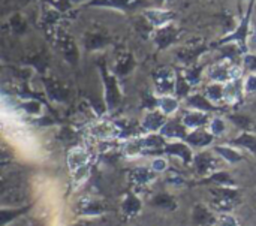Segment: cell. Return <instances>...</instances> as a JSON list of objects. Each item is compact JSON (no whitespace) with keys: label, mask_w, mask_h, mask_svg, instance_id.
I'll list each match as a JSON object with an SVG mask.
<instances>
[{"label":"cell","mask_w":256,"mask_h":226,"mask_svg":"<svg viewBox=\"0 0 256 226\" xmlns=\"http://www.w3.org/2000/svg\"><path fill=\"white\" fill-rule=\"evenodd\" d=\"M154 82H156V88L160 94H171L172 90L176 88L177 80L172 74V70L170 69H164L159 70L154 76Z\"/></svg>","instance_id":"cell-1"},{"label":"cell","mask_w":256,"mask_h":226,"mask_svg":"<svg viewBox=\"0 0 256 226\" xmlns=\"http://www.w3.org/2000/svg\"><path fill=\"white\" fill-rule=\"evenodd\" d=\"M87 162H88V153L82 147H75L69 152L68 164L70 171L74 172L82 171L84 168H87Z\"/></svg>","instance_id":"cell-2"},{"label":"cell","mask_w":256,"mask_h":226,"mask_svg":"<svg viewBox=\"0 0 256 226\" xmlns=\"http://www.w3.org/2000/svg\"><path fill=\"white\" fill-rule=\"evenodd\" d=\"M165 124H166V120L162 111H152L142 120V128L147 132H160V129Z\"/></svg>","instance_id":"cell-3"},{"label":"cell","mask_w":256,"mask_h":226,"mask_svg":"<svg viewBox=\"0 0 256 226\" xmlns=\"http://www.w3.org/2000/svg\"><path fill=\"white\" fill-rule=\"evenodd\" d=\"M243 88H244V84H242L240 78H236V80H231L228 82H224L225 102L226 104H234V102L240 100Z\"/></svg>","instance_id":"cell-4"},{"label":"cell","mask_w":256,"mask_h":226,"mask_svg":"<svg viewBox=\"0 0 256 226\" xmlns=\"http://www.w3.org/2000/svg\"><path fill=\"white\" fill-rule=\"evenodd\" d=\"M186 130L188 128L183 124V122H166V124L160 129V135L176 140H186L188 136Z\"/></svg>","instance_id":"cell-5"},{"label":"cell","mask_w":256,"mask_h":226,"mask_svg":"<svg viewBox=\"0 0 256 226\" xmlns=\"http://www.w3.org/2000/svg\"><path fill=\"white\" fill-rule=\"evenodd\" d=\"M218 160L208 154V153H202V154H198L195 158V168L198 171V174L201 176H207L208 172H214V170L218 171Z\"/></svg>","instance_id":"cell-6"},{"label":"cell","mask_w":256,"mask_h":226,"mask_svg":"<svg viewBox=\"0 0 256 226\" xmlns=\"http://www.w3.org/2000/svg\"><path fill=\"white\" fill-rule=\"evenodd\" d=\"M165 153L172 154V156H178L184 164H190V162L194 160L192 150H190V147H189L188 144H184V142H172V144L166 146Z\"/></svg>","instance_id":"cell-7"},{"label":"cell","mask_w":256,"mask_h":226,"mask_svg":"<svg viewBox=\"0 0 256 226\" xmlns=\"http://www.w3.org/2000/svg\"><path fill=\"white\" fill-rule=\"evenodd\" d=\"M183 124L188 128V129H201L202 126H206L207 123V114L204 111H198V110H192L190 112H188L184 117H183Z\"/></svg>","instance_id":"cell-8"},{"label":"cell","mask_w":256,"mask_h":226,"mask_svg":"<svg viewBox=\"0 0 256 226\" xmlns=\"http://www.w3.org/2000/svg\"><path fill=\"white\" fill-rule=\"evenodd\" d=\"M214 135L212 132H206L202 129H196L194 130L192 134H189L186 136V142L189 146H194V147H206L208 144H212Z\"/></svg>","instance_id":"cell-9"},{"label":"cell","mask_w":256,"mask_h":226,"mask_svg":"<svg viewBox=\"0 0 256 226\" xmlns=\"http://www.w3.org/2000/svg\"><path fill=\"white\" fill-rule=\"evenodd\" d=\"M146 16L147 20L154 26V27H165L170 21H171V14L170 10H159V9H148L146 10Z\"/></svg>","instance_id":"cell-10"},{"label":"cell","mask_w":256,"mask_h":226,"mask_svg":"<svg viewBox=\"0 0 256 226\" xmlns=\"http://www.w3.org/2000/svg\"><path fill=\"white\" fill-rule=\"evenodd\" d=\"M156 104L159 106V111H162L165 116H172L178 110V99L172 94H160L156 99Z\"/></svg>","instance_id":"cell-11"},{"label":"cell","mask_w":256,"mask_h":226,"mask_svg":"<svg viewBox=\"0 0 256 226\" xmlns=\"http://www.w3.org/2000/svg\"><path fill=\"white\" fill-rule=\"evenodd\" d=\"M158 172L153 171V168H136L130 172V180L138 184V186H144V184H148L154 177H156Z\"/></svg>","instance_id":"cell-12"},{"label":"cell","mask_w":256,"mask_h":226,"mask_svg":"<svg viewBox=\"0 0 256 226\" xmlns=\"http://www.w3.org/2000/svg\"><path fill=\"white\" fill-rule=\"evenodd\" d=\"M206 98L212 104H220L225 102V92H224V82L213 81L206 87Z\"/></svg>","instance_id":"cell-13"},{"label":"cell","mask_w":256,"mask_h":226,"mask_svg":"<svg viewBox=\"0 0 256 226\" xmlns=\"http://www.w3.org/2000/svg\"><path fill=\"white\" fill-rule=\"evenodd\" d=\"M214 152L222 158L225 159L228 164H238L240 160H243V156L240 152H237L236 148L232 147H228V146H220V147H216Z\"/></svg>","instance_id":"cell-14"},{"label":"cell","mask_w":256,"mask_h":226,"mask_svg":"<svg viewBox=\"0 0 256 226\" xmlns=\"http://www.w3.org/2000/svg\"><path fill=\"white\" fill-rule=\"evenodd\" d=\"M140 212H141V201H140L135 195L129 194V195L124 198V201H123V213H124L128 218H134V216H136Z\"/></svg>","instance_id":"cell-15"},{"label":"cell","mask_w":256,"mask_h":226,"mask_svg":"<svg viewBox=\"0 0 256 226\" xmlns=\"http://www.w3.org/2000/svg\"><path fill=\"white\" fill-rule=\"evenodd\" d=\"M114 132H116V126L112 123H108V122H99L92 128V134L98 138H102V140L111 138L114 135Z\"/></svg>","instance_id":"cell-16"},{"label":"cell","mask_w":256,"mask_h":226,"mask_svg":"<svg viewBox=\"0 0 256 226\" xmlns=\"http://www.w3.org/2000/svg\"><path fill=\"white\" fill-rule=\"evenodd\" d=\"M78 206H80V214H84V216H96L104 212L102 204L92 201V200H84Z\"/></svg>","instance_id":"cell-17"},{"label":"cell","mask_w":256,"mask_h":226,"mask_svg":"<svg viewBox=\"0 0 256 226\" xmlns=\"http://www.w3.org/2000/svg\"><path fill=\"white\" fill-rule=\"evenodd\" d=\"M194 220L198 225H208L210 224L212 226L216 222V219L212 216V213L206 207H202V206H196L195 207V210H194Z\"/></svg>","instance_id":"cell-18"},{"label":"cell","mask_w":256,"mask_h":226,"mask_svg":"<svg viewBox=\"0 0 256 226\" xmlns=\"http://www.w3.org/2000/svg\"><path fill=\"white\" fill-rule=\"evenodd\" d=\"M188 102H189V105L192 106V110H198V111H204V112L213 110L212 102H210L206 96H201V94H194V96H190Z\"/></svg>","instance_id":"cell-19"},{"label":"cell","mask_w":256,"mask_h":226,"mask_svg":"<svg viewBox=\"0 0 256 226\" xmlns=\"http://www.w3.org/2000/svg\"><path fill=\"white\" fill-rule=\"evenodd\" d=\"M208 182H210V183H218V184H220V186H224V188H231V186H234V182L231 180V177H230L226 172H224V171L214 172V174L208 178Z\"/></svg>","instance_id":"cell-20"},{"label":"cell","mask_w":256,"mask_h":226,"mask_svg":"<svg viewBox=\"0 0 256 226\" xmlns=\"http://www.w3.org/2000/svg\"><path fill=\"white\" fill-rule=\"evenodd\" d=\"M234 142L237 146H242V147H246V148H249L252 152H256V136H254L252 134H243Z\"/></svg>","instance_id":"cell-21"},{"label":"cell","mask_w":256,"mask_h":226,"mask_svg":"<svg viewBox=\"0 0 256 226\" xmlns=\"http://www.w3.org/2000/svg\"><path fill=\"white\" fill-rule=\"evenodd\" d=\"M153 204L158 206V207H162V208H176L174 200L170 195H166V194L165 195H159L158 198H154Z\"/></svg>","instance_id":"cell-22"},{"label":"cell","mask_w":256,"mask_h":226,"mask_svg":"<svg viewBox=\"0 0 256 226\" xmlns=\"http://www.w3.org/2000/svg\"><path fill=\"white\" fill-rule=\"evenodd\" d=\"M210 132L214 136H220L225 132V122L222 118H213V122L210 123Z\"/></svg>","instance_id":"cell-23"},{"label":"cell","mask_w":256,"mask_h":226,"mask_svg":"<svg viewBox=\"0 0 256 226\" xmlns=\"http://www.w3.org/2000/svg\"><path fill=\"white\" fill-rule=\"evenodd\" d=\"M152 168H153V171L154 172H164L166 168H168V162L164 159V158H156L154 160H153V164H152Z\"/></svg>","instance_id":"cell-24"},{"label":"cell","mask_w":256,"mask_h":226,"mask_svg":"<svg viewBox=\"0 0 256 226\" xmlns=\"http://www.w3.org/2000/svg\"><path fill=\"white\" fill-rule=\"evenodd\" d=\"M244 92L246 93H255L256 92V74H252L246 82H244Z\"/></svg>","instance_id":"cell-25"},{"label":"cell","mask_w":256,"mask_h":226,"mask_svg":"<svg viewBox=\"0 0 256 226\" xmlns=\"http://www.w3.org/2000/svg\"><path fill=\"white\" fill-rule=\"evenodd\" d=\"M22 110L27 111V112H30V114H39V112H40V106H39V104H36V102L26 104Z\"/></svg>","instance_id":"cell-26"}]
</instances>
